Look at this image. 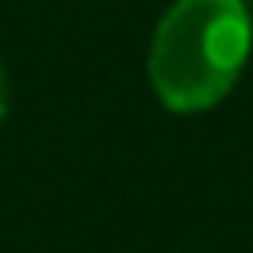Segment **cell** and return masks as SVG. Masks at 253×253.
Here are the masks:
<instances>
[{"mask_svg": "<svg viewBox=\"0 0 253 253\" xmlns=\"http://www.w3.org/2000/svg\"><path fill=\"white\" fill-rule=\"evenodd\" d=\"M253 47L245 0H174L150 40V87L170 111H206L229 95Z\"/></svg>", "mask_w": 253, "mask_h": 253, "instance_id": "6da1fadb", "label": "cell"}, {"mask_svg": "<svg viewBox=\"0 0 253 253\" xmlns=\"http://www.w3.org/2000/svg\"><path fill=\"white\" fill-rule=\"evenodd\" d=\"M8 111V79H4V67H0V119Z\"/></svg>", "mask_w": 253, "mask_h": 253, "instance_id": "7a4b0ae2", "label": "cell"}]
</instances>
